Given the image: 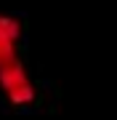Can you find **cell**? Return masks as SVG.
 <instances>
[{
  "instance_id": "6da1fadb",
  "label": "cell",
  "mask_w": 117,
  "mask_h": 120,
  "mask_svg": "<svg viewBox=\"0 0 117 120\" xmlns=\"http://www.w3.org/2000/svg\"><path fill=\"white\" fill-rule=\"evenodd\" d=\"M19 35H21L19 22L0 13V88L13 104H29L35 101V86L16 53Z\"/></svg>"
}]
</instances>
